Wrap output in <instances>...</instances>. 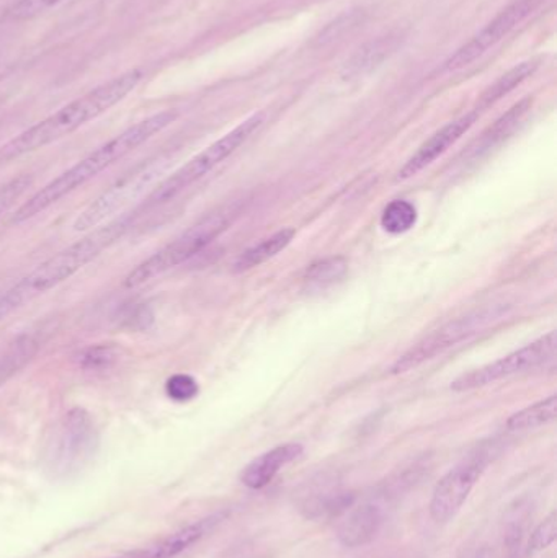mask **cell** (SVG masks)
Listing matches in <instances>:
<instances>
[{
  "label": "cell",
  "instance_id": "obj_16",
  "mask_svg": "<svg viewBox=\"0 0 557 558\" xmlns=\"http://www.w3.org/2000/svg\"><path fill=\"white\" fill-rule=\"evenodd\" d=\"M41 340L35 333H23L0 350V386L12 379L38 354Z\"/></svg>",
  "mask_w": 557,
  "mask_h": 558
},
{
  "label": "cell",
  "instance_id": "obj_22",
  "mask_svg": "<svg viewBox=\"0 0 557 558\" xmlns=\"http://www.w3.org/2000/svg\"><path fill=\"white\" fill-rule=\"evenodd\" d=\"M417 222V209L412 203L398 199L389 203L382 216V226L389 234H404Z\"/></svg>",
  "mask_w": 557,
  "mask_h": 558
},
{
  "label": "cell",
  "instance_id": "obj_14",
  "mask_svg": "<svg viewBox=\"0 0 557 558\" xmlns=\"http://www.w3.org/2000/svg\"><path fill=\"white\" fill-rule=\"evenodd\" d=\"M383 520H385V514L378 505L365 504L353 508L337 531L339 543L349 549L366 546L378 536Z\"/></svg>",
  "mask_w": 557,
  "mask_h": 558
},
{
  "label": "cell",
  "instance_id": "obj_21",
  "mask_svg": "<svg viewBox=\"0 0 557 558\" xmlns=\"http://www.w3.org/2000/svg\"><path fill=\"white\" fill-rule=\"evenodd\" d=\"M538 64L535 61L522 62V64L513 68L512 71L507 72L506 75L499 78L496 84L491 85L480 100V108H487L496 104L500 98L506 97L509 92H512L517 85L522 84L525 78H529L533 72L536 71Z\"/></svg>",
  "mask_w": 557,
  "mask_h": 558
},
{
  "label": "cell",
  "instance_id": "obj_19",
  "mask_svg": "<svg viewBox=\"0 0 557 558\" xmlns=\"http://www.w3.org/2000/svg\"><path fill=\"white\" fill-rule=\"evenodd\" d=\"M347 274H349V262L346 258H326V260L317 262V264L307 268L304 286H306L307 291H326V289L343 281Z\"/></svg>",
  "mask_w": 557,
  "mask_h": 558
},
{
  "label": "cell",
  "instance_id": "obj_17",
  "mask_svg": "<svg viewBox=\"0 0 557 558\" xmlns=\"http://www.w3.org/2000/svg\"><path fill=\"white\" fill-rule=\"evenodd\" d=\"M294 235H296V231L291 228L275 232L270 238L264 239V241L255 244L254 247L242 252L241 257L235 262L234 270L239 271V274L241 271H249L252 268L258 267V265L265 264L270 258L277 257L281 251H284L291 244Z\"/></svg>",
  "mask_w": 557,
  "mask_h": 558
},
{
  "label": "cell",
  "instance_id": "obj_25",
  "mask_svg": "<svg viewBox=\"0 0 557 558\" xmlns=\"http://www.w3.org/2000/svg\"><path fill=\"white\" fill-rule=\"evenodd\" d=\"M32 175L22 173V175L0 185V216L5 215L22 198L23 193L32 186Z\"/></svg>",
  "mask_w": 557,
  "mask_h": 558
},
{
  "label": "cell",
  "instance_id": "obj_3",
  "mask_svg": "<svg viewBox=\"0 0 557 558\" xmlns=\"http://www.w3.org/2000/svg\"><path fill=\"white\" fill-rule=\"evenodd\" d=\"M136 215L137 213H133L100 228L92 229L81 241L62 248L58 254L39 264L35 270L29 271L0 295V318L19 311L33 299L84 270L88 264L100 257L133 228Z\"/></svg>",
  "mask_w": 557,
  "mask_h": 558
},
{
  "label": "cell",
  "instance_id": "obj_18",
  "mask_svg": "<svg viewBox=\"0 0 557 558\" xmlns=\"http://www.w3.org/2000/svg\"><path fill=\"white\" fill-rule=\"evenodd\" d=\"M557 415V397L549 396L548 399L540 400L520 412L513 413L507 420V429L513 433L530 432L540 426L549 425L555 422Z\"/></svg>",
  "mask_w": 557,
  "mask_h": 558
},
{
  "label": "cell",
  "instance_id": "obj_23",
  "mask_svg": "<svg viewBox=\"0 0 557 558\" xmlns=\"http://www.w3.org/2000/svg\"><path fill=\"white\" fill-rule=\"evenodd\" d=\"M120 360V350L113 344H92L78 356V366L88 373L108 371Z\"/></svg>",
  "mask_w": 557,
  "mask_h": 558
},
{
  "label": "cell",
  "instance_id": "obj_8",
  "mask_svg": "<svg viewBox=\"0 0 557 558\" xmlns=\"http://www.w3.org/2000/svg\"><path fill=\"white\" fill-rule=\"evenodd\" d=\"M509 307L507 305H489V307L476 308V311L468 312L455 320L447 322L432 333L425 335L421 341L409 348L402 356L398 357L392 364V374H404L411 369L424 364L425 361L434 360L444 351L457 347L461 341L468 340L473 335L486 330L489 325L502 320L507 315Z\"/></svg>",
  "mask_w": 557,
  "mask_h": 558
},
{
  "label": "cell",
  "instance_id": "obj_9",
  "mask_svg": "<svg viewBox=\"0 0 557 558\" xmlns=\"http://www.w3.org/2000/svg\"><path fill=\"white\" fill-rule=\"evenodd\" d=\"M556 356V331H549L545 337L538 338L533 343L507 354L502 360L494 361L480 369L463 374L451 383L455 392H468V390L480 389L489 386L497 380L536 369V367L548 364Z\"/></svg>",
  "mask_w": 557,
  "mask_h": 558
},
{
  "label": "cell",
  "instance_id": "obj_28",
  "mask_svg": "<svg viewBox=\"0 0 557 558\" xmlns=\"http://www.w3.org/2000/svg\"><path fill=\"white\" fill-rule=\"evenodd\" d=\"M59 0H19L10 7L9 19L16 20V22H23V20H32L35 16L41 15L46 10L51 9L56 5Z\"/></svg>",
  "mask_w": 557,
  "mask_h": 558
},
{
  "label": "cell",
  "instance_id": "obj_12",
  "mask_svg": "<svg viewBox=\"0 0 557 558\" xmlns=\"http://www.w3.org/2000/svg\"><path fill=\"white\" fill-rule=\"evenodd\" d=\"M477 118H480V111H471V113L464 114V117H460L458 120L451 121L447 126L438 130L434 136L428 137V140L419 147L417 153L399 170L398 179H412V177L417 175L422 170L427 169L438 157L444 156L463 134L470 131V128L476 123Z\"/></svg>",
  "mask_w": 557,
  "mask_h": 558
},
{
  "label": "cell",
  "instance_id": "obj_7",
  "mask_svg": "<svg viewBox=\"0 0 557 558\" xmlns=\"http://www.w3.org/2000/svg\"><path fill=\"white\" fill-rule=\"evenodd\" d=\"M100 435L90 413L81 407L69 410L55 429L48 451V468L56 478L78 474L97 454Z\"/></svg>",
  "mask_w": 557,
  "mask_h": 558
},
{
  "label": "cell",
  "instance_id": "obj_5",
  "mask_svg": "<svg viewBox=\"0 0 557 558\" xmlns=\"http://www.w3.org/2000/svg\"><path fill=\"white\" fill-rule=\"evenodd\" d=\"M169 163V157L156 156L124 172L75 218L74 231H92L131 203L137 202L141 196L146 195L147 190L153 189L162 179Z\"/></svg>",
  "mask_w": 557,
  "mask_h": 558
},
{
  "label": "cell",
  "instance_id": "obj_27",
  "mask_svg": "<svg viewBox=\"0 0 557 558\" xmlns=\"http://www.w3.org/2000/svg\"><path fill=\"white\" fill-rule=\"evenodd\" d=\"M198 383L189 374H175L166 384V392L175 402H189L198 396Z\"/></svg>",
  "mask_w": 557,
  "mask_h": 558
},
{
  "label": "cell",
  "instance_id": "obj_20",
  "mask_svg": "<svg viewBox=\"0 0 557 558\" xmlns=\"http://www.w3.org/2000/svg\"><path fill=\"white\" fill-rule=\"evenodd\" d=\"M396 48V38L386 36V38L378 39V41L370 43L365 48L360 49L349 62H347V75H360L363 72L372 71L375 65H378L392 49Z\"/></svg>",
  "mask_w": 557,
  "mask_h": 558
},
{
  "label": "cell",
  "instance_id": "obj_26",
  "mask_svg": "<svg viewBox=\"0 0 557 558\" xmlns=\"http://www.w3.org/2000/svg\"><path fill=\"white\" fill-rule=\"evenodd\" d=\"M557 537V514L553 511L545 521L536 526L529 541V554H538L548 549Z\"/></svg>",
  "mask_w": 557,
  "mask_h": 558
},
{
  "label": "cell",
  "instance_id": "obj_2",
  "mask_svg": "<svg viewBox=\"0 0 557 558\" xmlns=\"http://www.w3.org/2000/svg\"><path fill=\"white\" fill-rule=\"evenodd\" d=\"M143 78V71L133 69L124 72L105 84L98 85L94 90L75 98L65 107L59 108L45 120L29 126L28 130L16 134L12 140L0 146V163H9L20 157L36 153L62 137L77 131L84 124L90 123L105 111L120 104L131 94Z\"/></svg>",
  "mask_w": 557,
  "mask_h": 558
},
{
  "label": "cell",
  "instance_id": "obj_13",
  "mask_svg": "<svg viewBox=\"0 0 557 558\" xmlns=\"http://www.w3.org/2000/svg\"><path fill=\"white\" fill-rule=\"evenodd\" d=\"M303 454V446L298 442L277 446L255 458L241 472V482L251 490H262L274 482L281 469L296 461Z\"/></svg>",
  "mask_w": 557,
  "mask_h": 558
},
{
  "label": "cell",
  "instance_id": "obj_15",
  "mask_svg": "<svg viewBox=\"0 0 557 558\" xmlns=\"http://www.w3.org/2000/svg\"><path fill=\"white\" fill-rule=\"evenodd\" d=\"M221 520L222 514H213V517L205 518V520L189 524L177 533L170 534L169 537L160 541L137 558H175L199 543L206 534L211 533L216 524L221 523Z\"/></svg>",
  "mask_w": 557,
  "mask_h": 558
},
{
  "label": "cell",
  "instance_id": "obj_11",
  "mask_svg": "<svg viewBox=\"0 0 557 558\" xmlns=\"http://www.w3.org/2000/svg\"><path fill=\"white\" fill-rule=\"evenodd\" d=\"M484 464L481 461L464 462L451 469L447 475L435 485L432 494L431 510L432 520L445 524L453 520L460 513L463 505L470 498L471 492L476 487L477 481L483 475Z\"/></svg>",
  "mask_w": 557,
  "mask_h": 558
},
{
  "label": "cell",
  "instance_id": "obj_24",
  "mask_svg": "<svg viewBox=\"0 0 557 558\" xmlns=\"http://www.w3.org/2000/svg\"><path fill=\"white\" fill-rule=\"evenodd\" d=\"M532 107V98H525V100L520 101L519 105L512 108L509 113L504 114L493 128H491L489 133L484 134V140L481 141L483 143L484 149H489L494 144L500 143V141L506 140L513 130H516L517 123L525 117L526 111Z\"/></svg>",
  "mask_w": 557,
  "mask_h": 558
},
{
  "label": "cell",
  "instance_id": "obj_6",
  "mask_svg": "<svg viewBox=\"0 0 557 558\" xmlns=\"http://www.w3.org/2000/svg\"><path fill=\"white\" fill-rule=\"evenodd\" d=\"M264 123V114L257 113L247 118L244 123L235 126L231 133L222 136L221 140L213 143L211 146L196 154L189 162L183 163L179 170L167 177L147 196V205L159 206L170 199L177 198L180 193L185 192L190 186L195 185L203 177L208 175L219 163L225 162L229 156L235 153L258 128Z\"/></svg>",
  "mask_w": 557,
  "mask_h": 558
},
{
  "label": "cell",
  "instance_id": "obj_1",
  "mask_svg": "<svg viewBox=\"0 0 557 558\" xmlns=\"http://www.w3.org/2000/svg\"><path fill=\"white\" fill-rule=\"evenodd\" d=\"M177 120V111H160L140 123L124 130L123 133L114 136L113 140L105 143L104 146L88 154L81 162L65 170L61 175L43 186L32 198L26 199L12 216V225H23L29 219L41 215L46 209L51 208L56 203L61 202L65 196L71 195L75 190L90 182L95 177L100 175L108 167L117 163L118 160L126 157L128 154L143 146L150 137L166 130L169 124Z\"/></svg>",
  "mask_w": 557,
  "mask_h": 558
},
{
  "label": "cell",
  "instance_id": "obj_10",
  "mask_svg": "<svg viewBox=\"0 0 557 558\" xmlns=\"http://www.w3.org/2000/svg\"><path fill=\"white\" fill-rule=\"evenodd\" d=\"M543 0H516L510 3L506 10L499 13L486 28L481 29L476 36L467 45L461 46L447 62H445V71H460L473 64L481 56L486 54L493 46L502 41L509 36L520 23L525 22L540 5Z\"/></svg>",
  "mask_w": 557,
  "mask_h": 558
},
{
  "label": "cell",
  "instance_id": "obj_4",
  "mask_svg": "<svg viewBox=\"0 0 557 558\" xmlns=\"http://www.w3.org/2000/svg\"><path fill=\"white\" fill-rule=\"evenodd\" d=\"M242 211V202H229L209 211L199 218L195 225L190 226L185 232L164 245L156 254L141 262L123 279L126 289H136L153 279L162 277L167 271L185 264L190 258L208 247L229 226L239 218Z\"/></svg>",
  "mask_w": 557,
  "mask_h": 558
},
{
  "label": "cell",
  "instance_id": "obj_29",
  "mask_svg": "<svg viewBox=\"0 0 557 558\" xmlns=\"http://www.w3.org/2000/svg\"><path fill=\"white\" fill-rule=\"evenodd\" d=\"M153 322V311L146 304H136V307L128 308L123 318L124 327L130 330H147Z\"/></svg>",
  "mask_w": 557,
  "mask_h": 558
}]
</instances>
